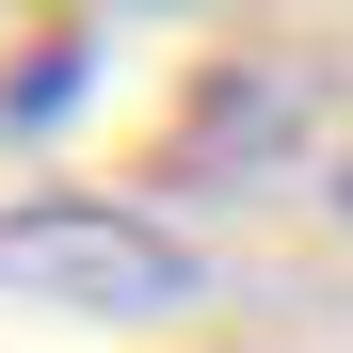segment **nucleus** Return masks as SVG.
<instances>
[{
	"mask_svg": "<svg viewBox=\"0 0 353 353\" xmlns=\"http://www.w3.org/2000/svg\"><path fill=\"white\" fill-rule=\"evenodd\" d=\"M0 289L65 305V321H176L209 289V257L161 209H129V193H17L0 209Z\"/></svg>",
	"mask_w": 353,
	"mask_h": 353,
	"instance_id": "nucleus-1",
	"label": "nucleus"
}]
</instances>
